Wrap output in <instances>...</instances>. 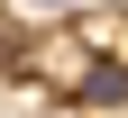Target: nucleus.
I'll use <instances>...</instances> for the list:
<instances>
[{
  "label": "nucleus",
  "mask_w": 128,
  "mask_h": 118,
  "mask_svg": "<svg viewBox=\"0 0 128 118\" xmlns=\"http://www.w3.org/2000/svg\"><path fill=\"white\" fill-rule=\"evenodd\" d=\"M73 100H82V109H128V64L119 55H92L82 73H73Z\"/></svg>",
  "instance_id": "f257e3e1"
},
{
  "label": "nucleus",
  "mask_w": 128,
  "mask_h": 118,
  "mask_svg": "<svg viewBox=\"0 0 128 118\" xmlns=\"http://www.w3.org/2000/svg\"><path fill=\"white\" fill-rule=\"evenodd\" d=\"M82 37H92V45H110V55L128 64V18H82Z\"/></svg>",
  "instance_id": "f03ea898"
}]
</instances>
